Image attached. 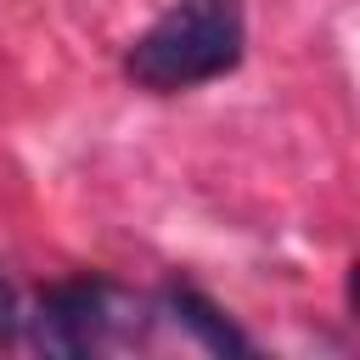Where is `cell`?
Returning a JSON list of instances; mask_svg holds the SVG:
<instances>
[{
	"instance_id": "cell-3",
	"label": "cell",
	"mask_w": 360,
	"mask_h": 360,
	"mask_svg": "<svg viewBox=\"0 0 360 360\" xmlns=\"http://www.w3.org/2000/svg\"><path fill=\"white\" fill-rule=\"evenodd\" d=\"M163 309H169L186 332H197L202 349H214V354H248V338H242L197 287H169V292H163Z\"/></svg>"
},
{
	"instance_id": "cell-2",
	"label": "cell",
	"mask_w": 360,
	"mask_h": 360,
	"mask_svg": "<svg viewBox=\"0 0 360 360\" xmlns=\"http://www.w3.org/2000/svg\"><path fill=\"white\" fill-rule=\"evenodd\" d=\"M22 321H28V338L45 354H90L107 338H118V332L135 326L129 309H124V298L107 281H96V276L45 287L39 304H34V315H22Z\"/></svg>"
},
{
	"instance_id": "cell-4",
	"label": "cell",
	"mask_w": 360,
	"mask_h": 360,
	"mask_svg": "<svg viewBox=\"0 0 360 360\" xmlns=\"http://www.w3.org/2000/svg\"><path fill=\"white\" fill-rule=\"evenodd\" d=\"M17 326H22V315H17V292H11V281L0 276V343H6Z\"/></svg>"
},
{
	"instance_id": "cell-1",
	"label": "cell",
	"mask_w": 360,
	"mask_h": 360,
	"mask_svg": "<svg viewBox=\"0 0 360 360\" xmlns=\"http://www.w3.org/2000/svg\"><path fill=\"white\" fill-rule=\"evenodd\" d=\"M242 51H248L242 0H174L146 34H135V45L124 51V73L141 90L174 96L231 73Z\"/></svg>"
}]
</instances>
